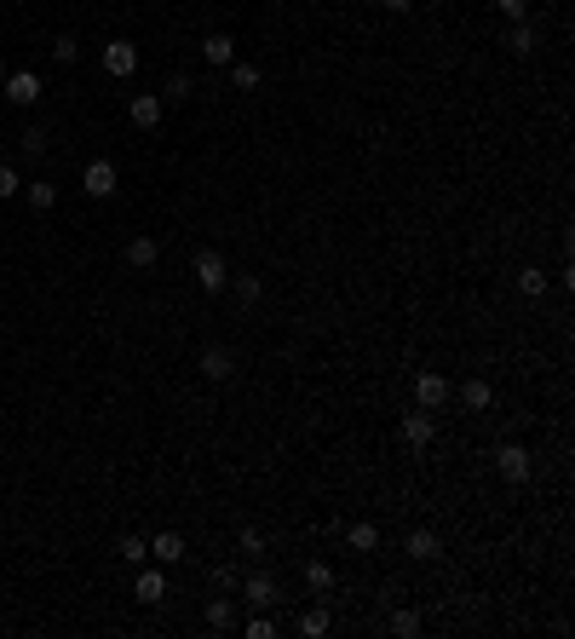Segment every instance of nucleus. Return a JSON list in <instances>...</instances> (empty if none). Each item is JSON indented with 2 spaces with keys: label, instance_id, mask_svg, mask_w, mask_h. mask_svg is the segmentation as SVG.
I'll return each instance as SVG.
<instances>
[{
  "label": "nucleus",
  "instance_id": "f257e3e1",
  "mask_svg": "<svg viewBox=\"0 0 575 639\" xmlns=\"http://www.w3.org/2000/svg\"><path fill=\"white\" fill-rule=\"evenodd\" d=\"M225 282H230V265L219 260L213 248H202V254H196V288H202V294H219Z\"/></svg>",
  "mask_w": 575,
  "mask_h": 639
},
{
  "label": "nucleus",
  "instance_id": "f03ea898",
  "mask_svg": "<svg viewBox=\"0 0 575 639\" xmlns=\"http://www.w3.org/2000/svg\"><path fill=\"white\" fill-rule=\"evenodd\" d=\"M116 184H121V174H116V162H104V156L87 162V174H81V190L98 196V202H104V196H116Z\"/></svg>",
  "mask_w": 575,
  "mask_h": 639
},
{
  "label": "nucleus",
  "instance_id": "7ed1b4c3",
  "mask_svg": "<svg viewBox=\"0 0 575 639\" xmlns=\"http://www.w3.org/2000/svg\"><path fill=\"white\" fill-rule=\"evenodd\" d=\"M0 87H6V98H12V104H18V109H29L35 98L46 93V87H41V76H35V69H12V76L0 81Z\"/></svg>",
  "mask_w": 575,
  "mask_h": 639
},
{
  "label": "nucleus",
  "instance_id": "20e7f679",
  "mask_svg": "<svg viewBox=\"0 0 575 639\" xmlns=\"http://www.w3.org/2000/svg\"><path fill=\"white\" fill-rule=\"evenodd\" d=\"M495 473L512 478V484H523V478H530V449L523 444H495Z\"/></svg>",
  "mask_w": 575,
  "mask_h": 639
},
{
  "label": "nucleus",
  "instance_id": "39448f33",
  "mask_svg": "<svg viewBox=\"0 0 575 639\" xmlns=\"http://www.w3.org/2000/svg\"><path fill=\"white\" fill-rule=\"evenodd\" d=\"M162 104H167L162 93H139V98H132V104H127V121H132V127H139V133L162 127Z\"/></svg>",
  "mask_w": 575,
  "mask_h": 639
},
{
  "label": "nucleus",
  "instance_id": "423d86ee",
  "mask_svg": "<svg viewBox=\"0 0 575 639\" xmlns=\"http://www.w3.org/2000/svg\"><path fill=\"white\" fill-rule=\"evenodd\" d=\"M414 403H420V409H443V403H449V375L426 368V375L414 380Z\"/></svg>",
  "mask_w": 575,
  "mask_h": 639
},
{
  "label": "nucleus",
  "instance_id": "0eeeda50",
  "mask_svg": "<svg viewBox=\"0 0 575 639\" xmlns=\"http://www.w3.org/2000/svg\"><path fill=\"white\" fill-rule=\"evenodd\" d=\"M132 69H139V46H132V41H109V46H104V76L127 81Z\"/></svg>",
  "mask_w": 575,
  "mask_h": 639
},
{
  "label": "nucleus",
  "instance_id": "6e6552de",
  "mask_svg": "<svg viewBox=\"0 0 575 639\" xmlns=\"http://www.w3.org/2000/svg\"><path fill=\"white\" fill-rule=\"evenodd\" d=\"M432 438H437L432 409H420V415H403V444H409V449H426Z\"/></svg>",
  "mask_w": 575,
  "mask_h": 639
},
{
  "label": "nucleus",
  "instance_id": "1a4fd4ad",
  "mask_svg": "<svg viewBox=\"0 0 575 639\" xmlns=\"http://www.w3.org/2000/svg\"><path fill=\"white\" fill-rule=\"evenodd\" d=\"M202 58H207L213 69H230V64H236V41H230V35H207V41H202Z\"/></svg>",
  "mask_w": 575,
  "mask_h": 639
},
{
  "label": "nucleus",
  "instance_id": "9d476101",
  "mask_svg": "<svg viewBox=\"0 0 575 639\" xmlns=\"http://www.w3.org/2000/svg\"><path fill=\"white\" fill-rule=\"evenodd\" d=\"M202 375L207 380H230V375H236V358H230L225 346H207L202 352Z\"/></svg>",
  "mask_w": 575,
  "mask_h": 639
},
{
  "label": "nucleus",
  "instance_id": "9b49d317",
  "mask_svg": "<svg viewBox=\"0 0 575 639\" xmlns=\"http://www.w3.org/2000/svg\"><path fill=\"white\" fill-rule=\"evenodd\" d=\"M437 547H443V542H437V530H409V536H403V553H409V559H437Z\"/></svg>",
  "mask_w": 575,
  "mask_h": 639
},
{
  "label": "nucleus",
  "instance_id": "f8f14e48",
  "mask_svg": "<svg viewBox=\"0 0 575 639\" xmlns=\"http://www.w3.org/2000/svg\"><path fill=\"white\" fill-rule=\"evenodd\" d=\"M150 559H162V564H179V559H185V536H179V530H162V536L150 542Z\"/></svg>",
  "mask_w": 575,
  "mask_h": 639
},
{
  "label": "nucleus",
  "instance_id": "ddd939ff",
  "mask_svg": "<svg viewBox=\"0 0 575 639\" xmlns=\"http://www.w3.org/2000/svg\"><path fill=\"white\" fill-rule=\"evenodd\" d=\"M242 599H248L253 611H265L276 599V582H271V576H248V582H242Z\"/></svg>",
  "mask_w": 575,
  "mask_h": 639
},
{
  "label": "nucleus",
  "instance_id": "4468645a",
  "mask_svg": "<svg viewBox=\"0 0 575 639\" xmlns=\"http://www.w3.org/2000/svg\"><path fill=\"white\" fill-rule=\"evenodd\" d=\"M132 594H139V605H156V599L167 594V576H162V570H139V582H132Z\"/></svg>",
  "mask_w": 575,
  "mask_h": 639
},
{
  "label": "nucleus",
  "instance_id": "2eb2a0df",
  "mask_svg": "<svg viewBox=\"0 0 575 639\" xmlns=\"http://www.w3.org/2000/svg\"><path fill=\"white\" fill-rule=\"evenodd\" d=\"M460 403H467L472 415H483L489 403H495V386H489V380H467V386H460Z\"/></svg>",
  "mask_w": 575,
  "mask_h": 639
},
{
  "label": "nucleus",
  "instance_id": "dca6fc26",
  "mask_svg": "<svg viewBox=\"0 0 575 639\" xmlns=\"http://www.w3.org/2000/svg\"><path fill=\"white\" fill-rule=\"evenodd\" d=\"M127 265H132V271H150V265H156V237H132L127 242Z\"/></svg>",
  "mask_w": 575,
  "mask_h": 639
},
{
  "label": "nucleus",
  "instance_id": "f3484780",
  "mask_svg": "<svg viewBox=\"0 0 575 639\" xmlns=\"http://www.w3.org/2000/svg\"><path fill=\"white\" fill-rule=\"evenodd\" d=\"M23 196H29L35 214H52V207H58V184H41V179H35V184H23Z\"/></svg>",
  "mask_w": 575,
  "mask_h": 639
},
{
  "label": "nucleus",
  "instance_id": "a211bd4d",
  "mask_svg": "<svg viewBox=\"0 0 575 639\" xmlns=\"http://www.w3.org/2000/svg\"><path fill=\"white\" fill-rule=\"evenodd\" d=\"M507 46H512L518 58H530V53H535V23L518 18V23H512V35H507Z\"/></svg>",
  "mask_w": 575,
  "mask_h": 639
},
{
  "label": "nucleus",
  "instance_id": "6ab92c4d",
  "mask_svg": "<svg viewBox=\"0 0 575 639\" xmlns=\"http://www.w3.org/2000/svg\"><path fill=\"white\" fill-rule=\"evenodd\" d=\"M328 587H334V570H328L323 559H311L305 564V594H328Z\"/></svg>",
  "mask_w": 575,
  "mask_h": 639
},
{
  "label": "nucleus",
  "instance_id": "aec40b11",
  "mask_svg": "<svg viewBox=\"0 0 575 639\" xmlns=\"http://www.w3.org/2000/svg\"><path fill=\"white\" fill-rule=\"evenodd\" d=\"M346 542L357 547V553H374V547H380V530H374V524H351V530H346Z\"/></svg>",
  "mask_w": 575,
  "mask_h": 639
},
{
  "label": "nucleus",
  "instance_id": "412c9836",
  "mask_svg": "<svg viewBox=\"0 0 575 639\" xmlns=\"http://www.w3.org/2000/svg\"><path fill=\"white\" fill-rule=\"evenodd\" d=\"M230 617H236V611H230V599H207V628H230Z\"/></svg>",
  "mask_w": 575,
  "mask_h": 639
},
{
  "label": "nucleus",
  "instance_id": "4be33fe9",
  "mask_svg": "<svg viewBox=\"0 0 575 639\" xmlns=\"http://www.w3.org/2000/svg\"><path fill=\"white\" fill-rule=\"evenodd\" d=\"M121 559H127V564H144V559H150V542H144V536H121Z\"/></svg>",
  "mask_w": 575,
  "mask_h": 639
},
{
  "label": "nucleus",
  "instance_id": "5701e85b",
  "mask_svg": "<svg viewBox=\"0 0 575 639\" xmlns=\"http://www.w3.org/2000/svg\"><path fill=\"white\" fill-rule=\"evenodd\" d=\"M299 634H305V639H323V634H328V611H305V617H299Z\"/></svg>",
  "mask_w": 575,
  "mask_h": 639
},
{
  "label": "nucleus",
  "instance_id": "b1692460",
  "mask_svg": "<svg viewBox=\"0 0 575 639\" xmlns=\"http://www.w3.org/2000/svg\"><path fill=\"white\" fill-rule=\"evenodd\" d=\"M518 294H530V300H535V294H547V277L535 271V265H523V271H518Z\"/></svg>",
  "mask_w": 575,
  "mask_h": 639
},
{
  "label": "nucleus",
  "instance_id": "393cba45",
  "mask_svg": "<svg viewBox=\"0 0 575 639\" xmlns=\"http://www.w3.org/2000/svg\"><path fill=\"white\" fill-rule=\"evenodd\" d=\"M260 294H265L260 277H236V300H242V305H260Z\"/></svg>",
  "mask_w": 575,
  "mask_h": 639
},
{
  "label": "nucleus",
  "instance_id": "a878e982",
  "mask_svg": "<svg viewBox=\"0 0 575 639\" xmlns=\"http://www.w3.org/2000/svg\"><path fill=\"white\" fill-rule=\"evenodd\" d=\"M76 53H81L76 35H58V41H52V58H58V64H76Z\"/></svg>",
  "mask_w": 575,
  "mask_h": 639
},
{
  "label": "nucleus",
  "instance_id": "bb28decb",
  "mask_svg": "<svg viewBox=\"0 0 575 639\" xmlns=\"http://www.w3.org/2000/svg\"><path fill=\"white\" fill-rule=\"evenodd\" d=\"M230 81H236L242 93H253V87H260V69H253V64H230Z\"/></svg>",
  "mask_w": 575,
  "mask_h": 639
},
{
  "label": "nucleus",
  "instance_id": "cd10ccee",
  "mask_svg": "<svg viewBox=\"0 0 575 639\" xmlns=\"http://www.w3.org/2000/svg\"><path fill=\"white\" fill-rule=\"evenodd\" d=\"M190 93H196V81L185 76V69H179V76H173V81H167V98H173V104H185V98H190Z\"/></svg>",
  "mask_w": 575,
  "mask_h": 639
},
{
  "label": "nucleus",
  "instance_id": "c85d7f7f",
  "mask_svg": "<svg viewBox=\"0 0 575 639\" xmlns=\"http://www.w3.org/2000/svg\"><path fill=\"white\" fill-rule=\"evenodd\" d=\"M18 190H23L18 167H6V162H0V202H6V196H18Z\"/></svg>",
  "mask_w": 575,
  "mask_h": 639
},
{
  "label": "nucleus",
  "instance_id": "c756f323",
  "mask_svg": "<svg viewBox=\"0 0 575 639\" xmlns=\"http://www.w3.org/2000/svg\"><path fill=\"white\" fill-rule=\"evenodd\" d=\"M230 587H242V576L230 570V564H219V570H213V594H230Z\"/></svg>",
  "mask_w": 575,
  "mask_h": 639
},
{
  "label": "nucleus",
  "instance_id": "7c9ffc66",
  "mask_svg": "<svg viewBox=\"0 0 575 639\" xmlns=\"http://www.w3.org/2000/svg\"><path fill=\"white\" fill-rule=\"evenodd\" d=\"M495 12H500V18H512V23H518V18H530V0H495Z\"/></svg>",
  "mask_w": 575,
  "mask_h": 639
},
{
  "label": "nucleus",
  "instance_id": "2f4dec72",
  "mask_svg": "<svg viewBox=\"0 0 575 639\" xmlns=\"http://www.w3.org/2000/svg\"><path fill=\"white\" fill-rule=\"evenodd\" d=\"M242 634H248V639H276V622H271V617H253Z\"/></svg>",
  "mask_w": 575,
  "mask_h": 639
},
{
  "label": "nucleus",
  "instance_id": "473e14b6",
  "mask_svg": "<svg viewBox=\"0 0 575 639\" xmlns=\"http://www.w3.org/2000/svg\"><path fill=\"white\" fill-rule=\"evenodd\" d=\"M391 634H420V617H414V611H397V617H391Z\"/></svg>",
  "mask_w": 575,
  "mask_h": 639
},
{
  "label": "nucleus",
  "instance_id": "72a5a7b5",
  "mask_svg": "<svg viewBox=\"0 0 575 639\" xmlns=\"http://www.w3.org/2000/svg\"><path fill=\"white\" fill-rule=\"evenodd\" d=\"M18 144H23V156H41V150H46V133L29 127V133H18Z\"/></svg>",
  "mask_w": 575,
  "mask_h": 639
},
{
  "label": "nucleus",
  "instance_id": "f704fd0d",
  "mask_svg": "<svg viewBox=\"0 0 575 639\" xmlns=\"http://www.w3.org/2000/svg\"><path fill=\"white\" fill-rule=\"evenodd\" d=\"M242 553H265V536L260 530H242Z\"/></svg>",
  "mask_w": 575,
  "mask_h": 639
},
{
  "label": "nucleus",
  "instance_id": "c9c22d12",
  "mask_svg": "<svg viewBox=\"0 0 575 639\" xmlns=\"http://www.w3.org/2000/svg\"><path fill=\"white\" fill-rule=\"evenodd\" d=\"M380 6H386V12H409L414 0H380Z\"/></svg>",
  "mask_w": 575,
  "mask_h": 639
},
{
  "label": "nucleus",
  "instance_id": "e433bc0d",
  "mask_svg": "<svg viewBox=\"0 0 575 639\" xmlns=\"http://www.w3.org/2000/svg\"><path fill=\"white\" fill-rule=\"evenodd\" d=\"M0 81H6V58H0Z\"/></svg>",
  "mask_w": 575,
  "mask_h": 639
}]
</instances>
